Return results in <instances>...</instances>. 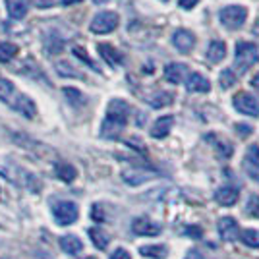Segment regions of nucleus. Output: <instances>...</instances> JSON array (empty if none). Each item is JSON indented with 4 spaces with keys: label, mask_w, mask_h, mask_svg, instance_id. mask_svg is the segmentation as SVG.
I'll return each instance as SVG.
<instances>
[{
    "label": "nucleus",
    "mask_w": 259,
    "mask_h": 259,
    "mask_svg": "<svg viewBox=\"0 0 259 259\" xmlns=\"http://www.w3.org/2000/svg\"><path fill=\"white\" fill-rule=\"evenodd\" d=\"M246 215L259 219V195H251L246 203Z\"/></svg>",
    "instance_id": "nucleus-29"
},
{
    "label": "nucleus",
    "mask_w": 259,
    "mask_h": 259,
    "mask_svg": "<svg viewBox=\"0 0 259 259\" xmlns=\"http://www.w3.org/2000/svg\"><path fill=\"white\" fill-rule=\"evenodd\" d=\"M81 259H97V257H93V255H89V257H81Z\"/></svg>",
    "instance_id": "nucleus-42"
},
{
    "label": "nucleus",
    "mask_w": 259,
    "mask_h": 259,
    "mask_svg": "<svg viewBox=\"0 0 259 259\" xmlns=\"http://www.w3.org/2000/svg\"><path fill=\"white\" fill-rule=\"evenodd\" d=\"M240 242L246 244L248 248L259 249V230H253V228L242 230V232H240Z\"/></svg>",
    "instance_id": "nucleus-24"
},
{
    "label": "nucleus",
    "mask_w": 259,
    "mask_h": 259,
    "mask_svg": "<svg viewBox=\"0 0 259 259\" xmlns=\"http://www.w3.org/2000/svg\"><path fill=\"white\" fill-rule=\"evenodd\" d=\"M207 141H211V143L215 145V149L221 153L223 157H227V159H228V157L232 155V145H230L228 141L221 140V138H217L215 134H209V136H207Z\"/></svg>",
    "instance_id": "nucleus-26"
},
{
    "label": "nucleus",
    "mask_w": 259,
    "mask_h": 259,
    "mask_svg": "<svg viewBox=\"0 0 259 259\" xmlns=\"http://www.w3.org/2000/svg\"><path fill=\"white\" fill-rule=\"evenodd\" d=\"M197 2H199V0H178V4L182 6L184 10H190V8L197 6Z\"/></svg>",
    "instance_id": "nucleus-36"
},
{
    "label": "nucleus",
    "mask_w": 259,
    "mask_h": 259,
    "mask_svg": "<svg viewBox=\"0 0 259 259\" xmlns=\"http://www.w3.org/2000/svg\"><path fill=\"white\" fill-rule=\"evenodd\" d=\"M18 53H20L18 45L0 41V62H10V60L16 58V54Z\"/></svg>",
    "instance_id": "nucleus-25"
},
{
    "label": "nucleus",
    "mask_w": 259,
    "mask_h": 259,
    "mask_svg": "<svg viewBox=\"0 0 259 259\" xmlns=\"http://www.w3.org/2000/svg\"><path fill=\"white\" fill-rule=\"evenodd\" d=\"M172 126H174V116H161V118L153 124L151 136L155 140H162V138H166L170 134Z\"/></svg>",
    "instance_id": "nucleus-14"
},
{
    "label": "nucleus",
    "mask_w": 259,
    "mask_h": 259,
    "mask_svg": "<svg viewBox=\"0 0 259 259\" xmlns=\"http://www.w3.org/2000/svg\"><path fill=\"white\" fill-rule=\"evenodd\" d=\"M236 132H240L242 138H248L249 134H251V128L246 126V124H236Z\"/></svg>",
    "instance_id": "nucleus-35"
},
{
    "label": "nucleus",
    "mask_w": 259,
    "mask_h": 259,
    "mask_svg": "<svg viewBox=\"0 0 259 259\" xmlns=\"http://www.w3.org/2000/svg\"><path fill=\"white\" fill-rule=\"evenodd\" d=\"M219 79H221V87H223V89H230V87L236 83L238 77H236V74H234V70H230V68H225Z\"/></svg>",
    "instance_id": "nucleus-28"
},
{
    "label": "nucleus",
    "mask_w": 259,
    "mask_h": 259,
    "mask_svg": "<svg viewBox=\"0 0 259 259\" xmlns=\"http://www.w3.org/2000/svg\"><path fill=\"white\" fill-rule=\"evenodd\" d=\"M140 253L143 257L149 259H164L168 249H166V246H143V248H140Z\"/></svg>",
    "instance_id": "nucleus-23"
},
{
    "label": "nucleus",
    "mask_w": 259,
    "mask_h": 259,
    "mask_svg": "<svg viewBox=\"0 0 259 259\" xmlns=\"http://www.w3.org/2000/svg\"><path fill=\"white\" fill-rule=\"evenodd\" d=\"M248 18V10L244 6H238V4H232V6H227L219 12V20L221 23L227 27V29H238L242 27L244 22Z\"/></svg>",
    "instance_id": "nucleus-5"
},
{
    "label": "nucleus",
    "mask_w": 259,
    "mask_h": 259,
    "mask_svg": "<svg viewBox=\"0 0 259 259\" xmlns=\"http://www.w3.org/2000/svg\"><path fill=\"white\" fill-rule=\"evenodd\" d=\"M186 89H188L190 93H205V91L211 89V85H209V79H205L201 74H190V76H188Z\"/></svg>",
    "instance_id": "nucleus-15"
},
{
    "label": "nucleus",
    "mask_w": 259,
    "mask_h": 259,
    "mask_svg": "<svg viewBox=\"0 0 259 259\" xmlns=\"http://www.w3.org/2000/svg\"><path fill=\"white\" fill-rule=\"evenodd\" d=\"M251 85H253L259 91V74H257V76H253V79H251Z\"/></svg>",
    "instance_id": "nucleus-40"
},
{
    "label": "nucleus",
    "mask_w": 259,
    "mask_h": 259,
    "mask_svg": "<svg viewBox=\"0 0 259 259\" xmlns=\"http://www.w3.org/2000/svg\"><path fill=\"white\" fill-rule=\"evenodd\" d=\"M97 51H99V54H101V58H103L108 66H118V64H122V60H124L122 53H118V51H116L112 45L99 43Z\"/></svg>",
    "instance_id": "nucleus-13"
},
{
    "label": "nucleus",
    "mask_w": 259,
    "mask_h": 259,
    "mask_svg": "<svg viewBox=\"0 0 259 259\" xmlns=\"http://www.w3.org/2000/svg\"><path fill=\"white\" fill-rule=\"evenodd\" d=\"M162 2H166V0H162Z\"/></svg>",
    "instance_id": "nucleus-43"
},
{
    "label": "nucleus",
    "mask_w": 259,
    "mask_h": 259,
    "mask_svg": "<svg viewBox=\"0 0 259 259\" xmlns=\"http://www.w3.org/2000/svg\"><path fill=\"white\" fill-rule=\"evenodd\" d=\"M186 234H188V236H192V238H201L203 232H201V228L199 227H188L186 228Z\"/></svg>",
    "instance_id": "nucleus-34"
},
{
    "label": "nucleus",
    "mask_w": 259,
    "mask_h": 259,
    "mask_svg": "<svg viewBox=\"0 0 259 259\" xmlns=\"http://www.w3.org/2000/svg\"><path fill=\"white\" fill-rule=\"evenodd\" d=\"M110 259H132V255H130L126 249L118 248V249H114V253L110 255Z\"/></svg>",
    "instance_id": "nucleus-33"
},
{
    "label": "nucleus",
    "mask_w": 259,
    "mask_h": 259,
    "mask_svg": "<svg viewBox=\"0 0 259 259\" xmlns=\"http://www.w3.org/2000/svg\"><path fill=\"white\" fill-rule=\"evenodd\" d=\"M122 178L124 182L130 184V186H140V184L147 182L151 178V174L145 172V170H138V168H130V170H124L122 172Z\"/></svg>",
    "instance_id": "nucleus-18"
},
{
    "label": "nucleus",
    "mask_w": 259,
    "mask_h": 259,
    "mask_svg": "<svg viewBox=\"0 0 259 259\" xmlns=\"http://www.w3.org/2000/svg\"><path fill=\"white\" fill-rule=\"evenodd\" d=\"M172 99L174 95L172 93H166V91H161V93H157V95H153L151 99H147L149 101V105L155 108H162V107H168V105H172Z\"/></svg>",
    "instance_id": "nucleus-27"
},
{
    "label": "nucleus",
    "mask_w": 259,
    "mask_h": 259,
    "mask_svg": "<svg viewBox=\"0 0 259 259\" xmlns=\"http://www.w3.org/2000/svg\"><path fill=\"white\" fill-rule=\"evenodd\" d=\"M130 116V105L122 99H112L108 103L107 108V118L101 126V136L107 140H116L122 130L126 126Z\"/></svg>",
    "instance_id": "nucleus-1"
},
{
    "label": "nucleus",
    "mask_w": 259,
    "mask_h": 259,
    "mask_svg": "<svg viewBox=\"0 0 259 259\" xmlns=\"http://www.w3.org/2000/svg\"><path fill=\"white\" fill-rule=\"evenodd\" d=\"M77 2H83V0H62L64 6H72V4H77Z\"/></svg>",
    "instance_id": "nucleus-39"
},
{
    "label": "nucleus",
    "mask_w": 259,
    "mask_h": 259,
    "mask_svg": "<svg viewBox=\"0 0 259 259\" xmlns=\"http://www.w3.org/2000/svg\"><path fill=\"white\" fill-rule=\"evenodd\" d=\"M186 76V66L184 64H176V62H170L164 68V79L170 81V83H180Z\"/></svg>",
    "instance_id": "nucleus-17"
},
{
    "label": "nucleus",
    "mask_w": 259,
    "mask_h": 259,
    "mask_svg": "<svg viewBox=\"0 0 259 259\" xmlns=\"http://www.w3.org/2000/svg\"><path fill=\"white\" fill-rule=\"evenodd\" d=\"M238 197H240V192L234 186H225L215 192V201L223 207H232L238 201Z\"/></svg>",
    "instance_id": "nucleus-12"
},
{
    "label": "nucleus",
    "mask_w": 259,
    "mask_h": 259,
    "mask_svg": "<svg viewBox=\"0 0 259 259\" xmlns=\"http://www.w3.org/2000/svg\"><path fill=\"white\" fill-rule=\"evenodd\" d=\"M0 101L6 103L12 110L20 112L25 118H35V114H37L35 103L27 95L20 93L8 79H0Z\"/></svg>",
    "instance_id": "nucleus-2"
},
{
    "label": "nucleus",
    "mask_w": 259,
    "mask_h": 259,
    "mask_svg": "<svg viewBox=\"0 0 259 259\" xmlns=\"http://www.w3.org/2000/svg\"><path fill=\"white\" fill-rule=\"evenodd\" d=\"M116 27H118V14H114V12H101L93 18V22L89 25V29L99 35L114 31Z\"/></svg>",
    "instance_id": "nucleus-7"
},
{
    "label": "nucleus",
    "mask_w": 259,
    "mask_h": 259,
    "mask_svg": "<svg viewBox=\"0 0 259 259\" xmlns=\"http://www.w3.org/2000/svg\"><path fill=\"white\" fill-rule=\"evenodd\" d=\"M6 10L12 20H22L27 14V2L25 0H6Z\"/></svg>",
    "instance_id": "nucleus-20"
},
{
    "label": "nucleus",
    "mask_w": 259,
    "mask_h": 259,
    "mask_svg": "<svg viewBox=\"0 0 259 259\" xmlns=\"http://www.w3.org/2000/svg\"><path fill=\"white\" fill-rule=\"evenodd\" d=\"M54 174L62 180V182L70 184L76 180L77 176V170L72 166V164H68V162H56V166H54Z\"/></svg>",
    "instance_id": "nucleus-19"
},
{
    "label": "nucleus",
    "mask_w": 259,
    "mask_h": 259,
    "mask_svg": "<svg viewBox=\"0 0 259 259\" xmlns=\"http://www.w3.org/2000/svg\"><path fill=\"white\" fill-rule=\"evenodd\" d=\"M259 62V51L253 43L242 41L236 45V66L240 68V72H248L253 64Z\"/></svg>",
    "instance_id": "nucleus-4"
},
{
    "label": "nucleus",
    "mask_w": 259,
    "mask_h": 259,
    "mask_svg": "<svg viewBox=\"0 0 259 259\" xmlns=\"http://www.w3.org/2000/svg\"><path fill=\"white\" fill-rule=\"evenodd\" d=\"M172 45L180 53H190L195 47V35L192 31H188V29H178L172 35Z\"/></svg>",
    "instance_id": "nucleus-11"
},
{
    "label": "nucleus",
    "mask_w": 259,
    "mask_h": 259,
    "mask_svg": "<svg viewBox=\"0 0 259 259\" xmlns=\"http://www.w3.org/2000/svg\"><path fill=\"white\" fill-rule=\"evenodd\" d=\"M0 174H2L8 182L16 184V186H22L25 190L39 192V188H41V184H39L35 174L27 172L20 164H16V162H12V161H6V159H0Z\"/></svg>",
    "instance_id": "nucleus-3"
},
{
    "label": "nucleus",
    "mask_w": 259,
    "mask_h": 259,
    "mask_svg": "<svg viewBox=\"0 0 259 259\" xmlns=\"http://www.w3.org/2000/svg\"><path fill=\"white\" fill-rule=\"evenodd\" d=\"M225 56H227V45L223 43V41H213V43L209 45V49H207V58H209L211 62H221Z\"/></svg>",
    "instance_id": "nucleus-21"
},
{
    "label": "nucleus",
    "mask_w": 259,
    "mask_h": 259,
    "mask_svg": "<svg viewBox=\"0 0 259 259\" xmlns=\"http://www.w3.org/2000/svg\"><path fill=\"white\" fill-rule=\"evenodd\" d=\"M234 108L246 116H259V101L246 91H240L234 95Z\"/></svg>",
    "instance_id": "nucleus-8"
},
{
    "label": "nucleus",
    "mask_w": 259,
    "mask_h": 259,
    "mask_svg": "<svg viewBox=\"0 0 259 259\" xmlns=\"http://www.w3.org/2000/svg\"><path fill=\"white\" fill-rule=\"evenodd\" d=\"M219 234L225 242H236L240 236V227L232 217H223L219 221Z\"/></svg>",
    "instance_id": "nucleus-10"
},
{
    "label": "nucleus",
    "mask_w": 259,
    "mask_h": 259,
    "mask_svg": "<svg viewBox=\"0 0 259 259\" xmlns=\"http://www.w3.org/2000/svg\"><path fill=\"white\" fill-rule=\"evenodd\" d=\"M89 238L93 240L95 248H99V249H107L108 248V242H110V238H108V234L105 232V230H103V228H99V227L89 228Z\"/></svg>",
    "instance_id": "nucleus-22"
},
{
    "label": "nucleus",
    "mask_w": 259,
    "mask_h": 259,
    "mask_svg": "<svg viewBox=\"0 0 259 259\" xmlns=\"http://www.w3.org/2000/svg\"><path fill=\"white\" fill-rule=\"evenodd\" d=\"M53 217L54 221L62 227H68L72 223H76L77 217H79V209L74 201H60L53 207Z\"/></svg>",
    "instance_id": "nucleus-6"
},
{
    "label": "nucleus",
    "mask_w": 259,
    "mask_h": 259,
    "mask_svg": "<svg viewBox=\"0 0 259 259\" xmlns=\"http://www.w3.org/2000/svg\"><path fill=\"white\" fill-rule=\"evenodd\" d=\"M64 95L68 97V101L72 103V105H81L83 103V95L77 91V89H72V87H66L64 89Z\"/></svg>",
    "instance_id": "nucleus-30"
},
{
    "label": "nucleus",
    "mask_w": 259,
    "mask_h": 259,
    "mask_svg": "<svg viewBox=\"0 0 259 259\" xmlns=\"http://www.w3.org/2000/svg\"><path fill=\"white\" fill-rule=\"evenodd\" d=\"M74 54H76V56L79 58V60H83V62H85L87 66H91L93 70H97V66H95V62H93V60H91V58L87 56L85 49H81V47H74Z\"/></svg>",
    "instance_id": "nucleus-32"
},
{
    "label": "nucleus",
    "mask_w": 259,
    "mask_h": 259,
    "mask_svg": "<svg viewBox=\"0 0 259 259\" xmlns=\"http://www.w3.org/2000/svg\"><path fill=\"white\" fill-rule=\"evenodd\" d=\"M246 161L249 162V164H253L255 168H259V147L257 145H251L248 149V153H246Z\"/></svg>",
    "instance_id": "nucleus-31"
},
{
    "label": "nucleus",
    "mask_w": 259,
    "mask_h": 259,
    "mask_svg": "<svg viewBox=\"0 0 259 259\" xmlns=\"http://www.w3.org/2000/svg\"><path fill=\"white\" fill-rule=\"evenodd\" d=\"M91 217H93L95 221H103V219H105L103 213H101V207L99 205H93V209H91Z\"/></svg>",
    "instance_id": "nucleus-38"
},
{
    "label": "nucleus",
    "mask_w": 259,
    "mask_h": 259,
    "mask_svg": "<svg viewBox=\"0 0 259 259\" xmlns=\"http://www.w3.org/2000/svg\"><path fill=\"white\" fill-rule=\"evenodd\" d=\"M186 259H205V257H203V253H201L199 249H190Z\"/></svg>",
    "instance_id": "nucleus-37"
},
{
    "label": "nucleus",
    "mask_w": 259,
    "mask_h": 259,
    "mask_svg": "<svg viewBox=\"0 0 259 259\" xmlns=\"http://www.w3.org/2000/svg\"><path fill=\"white\" fill-rule=\"evenodd\" d=\"M60 248L64 249L66 253H70V255H77L83 249V242L77 236H74V234H66V236L60 238Z\"/></svg>",
    "instance_id": "nucleus-16"
},
{
    "label": "nucleus",
    "mask_w": 259,
    "mask_h": 259,
    "mask_svg": "<svg viewBox=\"0 0 259 259\" xmlns=\"http://www.w3.org/2000/svg\"><path fill=\"white\" fill-rule=\"evenodd\" d=\"M161 230V225L153 223L151 219H147V217H140V219H136L132 223V232L138 234V236H159Z\"/></svg>",
    "instance_id": "nucleus-9"
},
{
    "label": "nucleus",
    "mask_w": 259,
    "mask_h": 259,
    "mask_svg": "<svg viewBox=\"0 0 259 259\" xmlns=\"http://www.w3.org/2000/svg\"><path fill=\"white\" fill-rule=\"evenodd\" d=\"M251 31H253V33H255V35H257V37H259V20H257V23L253 25V29H251Z\"/></svg>",
    "instance_id": "nucleus-41"
}]
</instances>
